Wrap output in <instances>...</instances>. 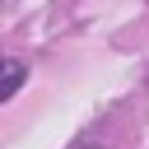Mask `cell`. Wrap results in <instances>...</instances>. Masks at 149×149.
I'll list each match as a JSON object with an SVG mask.
<instances>
[{"label": "cell", "instance_id": "2", "mask_svg": "<svg viewBox=\"0 0 149 149\" xmlns=\"http://www.w3.org/2000/svg\"><path fill=\"white\" fill-rule=\"evenodd\" d=\"M74 149H98V144H74Z\"/></svg>", "mask_w": 149, "mask_h": 149}, {"label": "cell", "instance_id": "1", "mask_svg": "<svg viewBox=\"0 0 149 149\" xmlns=\"http://www.w3.org/2000/svg\"><path fill=\"white\" fill-rule=\"evenodd\" d=\"M19 84H23V65H19V61H9V65H5V88H0V93H5V98H14V93H19Z\"/></svg>", "mask_w": 149, "mask_h": 149}]
</instances>
